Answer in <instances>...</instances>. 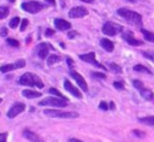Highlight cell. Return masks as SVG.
<instances>
[{"label":"cell","mask_w":154,"mask_h":142,"mask_svg":"<svg viewBox=\"0 0 154 142\" xmlns=\"http://www.w3.org/2000/svg\"><path fill=\"white\" fill-rule=\"evenodd\" d=\"M18 83L22 84V85L36 87V88H40V89H42V88L45 87L42 79H41L37 75H35V73H32V72H25L24 75H22V76L19 77Z\"/></svg>","instance_id":"6da1fadb"},{"label":"cell","mask_w":154,"mask_h":142,"mask_svg":"<svg viewBox=\"0 0 154 142\" xmlns=\"http://www.w3.org/2000/svg\"><path fill=\"white\" fill-rule=\"evenodd\" d=\"M117 13L120 17H123L126 22H129V23H131L134 25H137V26H141L142 25V17H141L140 13H137L135 11H131V10H128V8L122 7V8H118L117 10Z\"/></svg>","instance_id":"7a4b0ae2"},{"label":"cell","mask_w":154,"mask_h":142,"mask_svg":"<svg viewBox=\"0 0 154 142\" xmlns=\"http://www.w3.org/2000/svg\"><path fill=\"white\" fill-rule=\"evenodd\" d=\"M43 114L47 117L52 118H64V119H72V118H78V113L73 111H58V110H45Z\"/></svg>","instance_id":"3957f363"},{"label":"cell","mask_w":154,"mask_h":142,"mask_svg":"<svg viewBox=\"0 0 154 142\" xmlns=\"http://www.w3.org/2000/svg\"><path fill=\"white\" fill-rule=\"evenodd\" d=\"M132 84H134V87L140 91V95H141L144 100H147V101H154V93H153L150 89L146 88L141 81L134 79V81H132Z\"/></svg>","instance_id":"277c9868"},{"label":"cell","mask_w":154,"mask_h":142,"mask_svg":"<svg viewBox=\"0 0 154 142\" xmlns=\"http://www.w3.org/2000/svg\"><path fill=\"white\" fill-rule=\"evenodd\" d=\"M69 103L67 100L60 99V97H53V96H47L45 99H42L38 105L40 106H54V107H66Z\"/></svg>","instance_id":"5b68a950"},{"label":"cell","mask_w":154,"mask_h":142,"mask_svg":"<svg viewBox=\"0 0 154 142\" xmlns=\"http://www.w3.org/2000/svg\"><path fill=\"white\" fill-rule=\"evenodd\" d=\"M123 26L120 24H117V23H113V22H106L103 25H102V32L107 36H114L119 32H123Z\"/></svg>","instance_id":"8992f818"},{"label":"cell","mask_w":154,"mask_h":142,"mask_svg":"<svg viewBox=\"0 0 154 142\" xmlns=\"http://www.w3.org/2000/svg\"><path fill=\"white\" fill-rule=\"evenodd\" d=\"M22 10L25 11V12H29V13H37L40 12L41 10L45 8V5L42 2H38V1H25V2H22L20 5Z\"/></svg>","instance_id":"52a82bcc"},{"label":"cell","mask_w":154,"mask_h":142,"mask_svg":"<svg viewBox=\"0 0 154 142\" xmlns=\"http://www.w3.org/2000/svg\"><path fill=\"white\" fill-rule=\"evenodd\" d=\"M49 49H54L53 46H52L51 43L41 42V43H38L37 47H36V53H37L38 58H41V59H46V58L48 57V52H49Z\"/></svg>","instance_id":"ba28073f"},{"label":"cell","mask_w":154,"mask_h":142,"mask_svg":"<svg viewBox=\"0 0 154 142\" xmlns=\"http://www.w3.org/2000/svg\"><path fill=\"white\" fill-rule=\"evenodd\" d=\"M24 66H25V60L24 59H19L13 64H5V65L0 66V72L6 73V72H10V71L16 70V69H22Z\"/></svg>","instance_id":"9c48e42d"},{"label":"cell","mask_w":154,"mask_h":142,"mask_svg":"<svg viewBox=\"0 0 154 142\" xmlns=\"http://www.w3.org/2000/svg\"><path fill=\"white\" fill-rule=\"evenodd\" d=\"M79 59L83 60V61L90 63V64H93V65L96 66V67H100V69H102V70H106V67H105L102 64H100V63L95 59V53H94V52H89V53H87V54H81V55H79Z\"/></svg>","instance_id":"30bf717a"},{"label":"cell","mask_w":154,"mask_h":142,"mask_svg":"<svg viewBox=\"0 0 154 142\" xmlns=\"http://www.w3.org/2000/svg\"><path fill=\"white\" fill-rule=\"evenodd\" d=\"M24 110H25V105L23 102H14L11 106V108L8 110V112H7V117L10 119H12V118L17 117L19 113H22Z\"/></svg>","instance_id":"8fae6325"},{"label":"cell","mask_w":154,"mask_h":142,"mask_svg":"<svg viewBox=\"0 0 154 142\" xmlns=\"http://www.w3.org/2000/svg\"><path fill=\"white\" fill-rule=\"evenodd\" d=\"M70 76L77 82V85L83 90V91H88V85H87V82L85 79L82 77L81 73H78L77 71H73V70H70Z\"/></svg>","instance_id":"7c38bea8"},{"label":"cell","mask_w":154,"mask_h":142,"mask_svg":"<svg viewBox=\"0 0 154 142\" xmlns=\"http://www.w3.org/2000/svg\"><path fill=\"white\" fill-rule=\"evenodd\" d=\"M87 14H88V11L83 6H76V7H72L69 11V17L70 18H82V17H85Z\"/></svg>","instance_id":"4fadbf2b"},{"label":"cell","mask_w":154,"mask_h":142,"mask_svg":"<svg viewBox=\"0 0 154 142\" xmlns=\"http://www.w3.org/2000/svg\"><path fill=\"white\" fill-rule=\"evenodd\" d=\"M122 36H123V39H124L129 45H131V46H142V45H143L142 41H140V40H137V39L134 37V34H132L131 31H124Z\"/></svg>","instance_id":"5bb4252c"},{"label":"cell","mask_w":154,"mask_h":142,"mask_svg":"<svg viewBox=\"0 0 154 142\" xmlns=\"http://www.w3.org/2000/svg\"><path fill=\"white\" fill-rule=\"evenodd\" d=\"M64 88L69 91V93H71L73 96H76L77 99H82V93L77 89V87H75L70 81H67V79H65L64 81Z\"/></svg>","instance_id":"9a60e30c"},{"label":"cell","mask_w":154,"mask_h":142,"mask_svg":"<svg viewBox=\"0 0 154 142\" xmlns=\"http://www.w3.org/2000/svg\"><path fill=\"white\" fill-rule=\"evenodd\" d=\"M54 26H55V29H58L60 31H65V30L71 29V23L63 19V18H55L54 19Z\"/></svg>","instance_id":"2e32d148"},{"label":"cell","mask_w":154,"mask_h":142,"mask_svg":"<svg viewBox=\"0 0 154 142\" xmlns=\"http://www.w3.org/2000/svg\"><path fill=\"white\" fill-rule=\"evenodd\" d=\"M23 136H24L25 138H28L29 141H31V142H45L37 134H35L34 131H30V130H28V129L23 130Z\"/></svg>","instance_id":"e0dca14e"},{"label":"cell","mask_w":154,"mask_h":142,"mask_svg":"<svg viewBox=\"0 0 154 142\" xmlns=\"http://www.w3.org/2000/svg\"><path fill=\"white\" fill-rule=\"evenodd\" d=\"M100 45H101V47H102L106 52H112V51L114 49L113 42H112L111 40H108V39H101V40H100Z\"/></svg>","instance_id":"ac0fdd59"},{"label":"cell","mask_w":154,"mask_h":142,"mask_svg":"<svg viewBox=\"0 0 154 142\" xmlns=\"http://www.w3.org/2000/svg\"><path fill=\"white\" fill-rule=\"evenodd\" d=\"M22 94L26 99H36V97H40L41 96V93L35 91V90H30V89H24L22 91Z\"/></svg>","instance_id":"d6986e66"},{"label":"cell","mask_w":154,"mask_h":142,"mask_svg":"<svg viewBox=\"0 0 154 142\" xmlns=\"http://www.w3.org/2000/svg\"><path fill=\"white\" fill-rule=\"evenodd\" d=\"M138 122H140L141 124H144V125H149V126H153V125H154V116L141 117V118H138Z\"/></svg>","instance_id":"ffe728a7"},{"label":"cell","mask_w":154,"mask_h":142,"mask_svg":"<svg viewBox=\"0 0 154 142\" xmlns=\"http://www.w3.org/2000/svg\"><path fill=\"white\" fill-rule=\"evenodd\" d=\"M60 60H61V57H60V55H57V54H51V55H48V58H47V65H48V66L54 65V64L59 63Z\"/></svg>","instance_id":"44dd1931"},{"label":"cell","mask_w":154,"mask_h":142,"mask_svg":"<svg viewBox=\"0 0 154 142\" xmlns=\"http://www.w3.org/2000/svg\"><path fill=\"white\" fill-rule=\"evenodd\" d=\"M141 32L143 34V36H144V39H146L147 41L154 42V34H153V32H150V31H148V30H146V29H141Z\"/></svg>","instance_id":"7402d4cb"},{"label":"cell","mask_w":154,"mask_h":142,"mask_svg":"<svg viewBox=\"0 0 154 142\" xmlns=\"http://www.w3.org/2000/svg\"><path fill=\"white\" fill-rule=\"evenodd\" d=\"M108 69L111 71H113L114 73H122V71H123L122 67L116 63H108Z\"/></svg>","instance_id":"603a6c76"},{"label":"cell","mask_w":154,"mask_h":142,"mask_svg":"<svg viewBox=\"0 0 154 142\" xmlns=\"http://www.w3.org/2000/svg\"><path fill=\"white\" fill-rule=\"evenodd\" d=\"M134 70L137 71V72H144V73H149V75H152V71H150L148 67H146V66H143V65H140V64L135 65V66H134Z\"/></svg>","instance_id":"cb8c5ba5"},{"label":"cell","mask_w":154,"mask_h":142,"mask_svg":"<svg viewBox=\"0 0 154 142\" xmlns=\"http://www.w3.org/2000/svg\"><path fill=\"white\" fill-rule=\"evenodd\" d=\"M20 22H22V20H20L19 17H13V18L10 20V28H11V29H16Z\"/></svg>","instance_id":"d4e9b609"},{"label":"cell","mask_w":154,"mask_h":142,"mask_svg":"<svg viewBox=\"0 0 154 142\" xmlns=\"http://www.w3.org/2000/svg\"><path fill=\"white\" fill-rule=\"evenodd\" d=\"M49 93H51V94H53V95H55L57 97H60V99L67 100V97H66V96H64V95H63L58 89H55V88H51V89H49ZM67 101H69V100H67Z\"/></svg>","instance_id":"484cf974"},{"label":"cell","mask_w":154,"mask_h":142,"mask_svg":"<svg viewBox=\"0 0 154 142\" xmlns=\"http://www.w3.org/2000/svg\"><path fill=\"white\" fill-rule=\"evenodd\" d=\"M8 13H10L8 7H6V6H0V19L6 18V17L8 16Z\"/></svg>","instance_id":"4316f807"},{"label":"cell","mask_w":154,"mask_h":142,"mask_svg":"<svg viewBox=\"0 0 154 142\" xmlns=\"http://www.w3.org/2000/svg\"><path fill=\"white\" fill-rule=\"evenodd\" d=\"M6 42H7L10 46L14 47V48L19 47V41H17V40H14V39H11V37H8V39H6Z\"/></svg>","instance_id":"83f0119b"},{"label":"cell","mask_w":154,"mask_h":142,"mask_svg":"<svg viewBox=\"0 0 154 142\" xmlns=\"http://www.w3.org/2000/svg\"><path fill=\"white\" fill-rule=\"evenodd\" d=\"M28 24H29V20H28L26 18H23V19H22V22H20V26H19V30H20V31H24V30L26 29Z\"/></svg>","instance_id":"f1b7e54d"},{"label":"cell","mask_w":154,"mask_h":142,"mask_svg":"<svg viewBox=\"0 0 154 142\" xmlns=\"http://www.w3.org/2000/svg\"><path fill=\"white\" fill-rule=\"evenodd\" d=\"M113 87L118 90H122V89H124V83L119 82V81H116V82H113Z\"/></svg>","instance_id":"f546056e"},{"label":"cell","mask_w":154,"mask_h":142,"mask_svg":"<svg viewBox=\"0 0 154 142\" xmlns=\"http://www.w3.org/2000/svg\"><path fill=\"white\" fill-rule=\"evenodd\" d=\"M91 76L95 77V78H101V79H105L106 78V75L105 73H101V72H91Z\"/></svg>","instance_id":"4dcf8cb0"},{"label":"cell","mask_w":154,"mask_h":142,"mask_svg":"<svg viewBox=\"0 0 154 142\" xmlns=\"http://www.w3.org/2000/svg\"><path fill=\"white\" fill-rule=\"evenodd\" d=\"M99 108H100V110H102V111H107V110L109 108V106L107 105V102L101 101V102H100V105H99Z\"/></svg>","instance_id":"1f68e13d"},{"label":"cell","mask_w":154,"mask_h":142,"mask_svg":"<svg viewBox=\"0 0 154 142\" xmlns=\"http://www.w3.org/2000/svg\"><path fill=\"white\" fill-rule=\"evenodd\" d=\"M132 134H134L135 136H137V137H144V136H146V132L140 131V130H132Z\"/></svg>","instance_id":"d6a6232c"},{"label":"cell","mask_w":154,"mask_h":142,"mask_svg":"<svg viewBox=\"0 0 154 142\" xmlns=\"http://www.w3.org/2000/svg\"><path fill=\"white\" fill-rule=\"evenodd\" d=\"M77 36V31H75V30H69L67 31V39H73V37H76Z\"/></svg>","instance_id":"836d02e7"},{"label":"cell","mask_w":154,"mask_h":142,"mask_svg":"<svg viewBox=\"0 0 154 142\" xmlns=\"http://www.w3.org/2000/svg\"><path fill=\"white\" fill-rule=\"evenodd\" d=\"M7 136H8L7 132H1V134H0V142H6Z\"/></svg>","instance_id":"e575fe53"},{"label":"cell","mask_w":154,"mask_h":142,"mask_svg":"<svg viewBox=\"0 0 154 142\" xmlns=\"http://www.w3.org/2000/svg\"><path fill=\"white\" fill-rule=\"evenodd\" d=\"M66 61H67V65H69V67H70V70H72V67H73V60L70 58V57H67V59H66Z\"/></svg>","instance_id":"d590c367"},{"label":"cell","mask_w":154,"mask_h":142,"mask_svg":"<svg viewBox=\"0 0 154 142\" xmlns=\"http://www.w3.org/2000/svg\"><path fill=\"white\" fill-rule=\"evenodd\" d=\"M0 36H1V37H6V36H7V29H6V28H1Z\"/></svg>","instance_id":"8d00e7d4"},{"label":"cell","mask_w":154,"mask_h":142,"mask_svg":"<svg viewBox=\"0 0 154 142\" xmlns=\"http://www.w3.org/2000/svg\"><path fill=\"white\" fill-rule=\"evenodd\" d=\"M45 35L48 37V36H52V35H54V30L53 29H47L46 31H45Z\"/></svg>","instance_id":"74e56055"},{"label":"cell","mask_w":154,"mask_h":142,"mask_svg":"<svg viewBox=\"0 0 154 142\" xmlns=\"http://www.w3.org/2000/svg\"><path fill=\"white\" fill-rule=\"evenodd\" d=\"M108 106H109V108H111V110H116V105H114V102H113V101H111V102L108 103Z\"/></svg>","instance_id":"f35d334b"},{"label":"cell","mask_w":154,"mask_h":142,"mask_svg":"<svg viewBox=\"0 0 154 142\" xmlns=\"http://www.w3.org/2000/svg\"><path fill=\"white\" fill-rule=\"evenodd\" d=\"M69 142H83V141H81V140H78V138H73V137H71V138L69 140Z\"/></svg>","instance_id":"ab89813d"},{"label":"cell","mask_w":154,"mask_h":142,"mask_svg":"<svg viewBox=\"0 0 154 142\" xmlns=\"http://www.w3.org/2000/svg\"><path fill=\"white\" fill-rule=\"evenodd\" d=\"M46 2H47V4H49V5H52V6H54V5H55V1H54V0H46Z\"/></svg>","instance_id":"60d3db41"},{"label":"cell","mask_w":154,"mask_h":142,"mask_svg":"<svg viewBox=\"0 0 154 142\" xmlns=\"http://www.w3.org/2000/svg\"><path fill=\"white\" fill-rule=\"evenodd\" d=\"M25 42H26V43H30V42H31V36H28V37L25 39Z\"/></svg>","instance_id":"b9f144b4"},{"label":"cell","mask_w":154,"mask_h":142,"mask_svg":"<svg viewBox=\"0 0 154 142\" xmlns=\"http://www.w3.org/2000/svg\"><path fill=\"white\" fill-rule=\"evenodd\" d=\"M81 1H83V2H88V4H91V2H94V0H81Z\"/></svg>","instance_id":"7bdbcfd3"},{"label":"cell","mask_w":154,"mask_h":142,"mask_svg":"<svg viewBox=\"0 0 154 142\" xmlns=\"http://www.w3.org/2000/svg\"><path fill=\"white\" fill-rule=\"evenodd\" d=\"M8 1H11V2H14V0H8Z\"/></svg>","instance_id":"ee69618b"},{"label":"cell","mask_w":154,"mask_h":142,"mask_svg":"<svg viewBox=\"0 0 154 142\" xmlns=\"http://www.w3.org/2000/svg\"><path fill=\"white\" fill-rule=\"evenodd\" d=\"M152 60H154V53H153V59H152Z\"/></svg>","instance_id":"f6af8a7d"},{"label":"cell","mask_w":154,"mask_h":142,"mask_svg":"<svg viewBox=\"0 0 154 142\" xmlns=\"http://www.w3.org/2000/svg\"><path fill=\"white\" fill-rule=\"evenodd\" d=\"M0 102H1V99H0Z\"/></svg>","instance_id":"bcb514c9"}]
</instances>
